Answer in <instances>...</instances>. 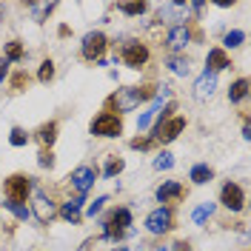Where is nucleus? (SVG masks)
I'll list each match as a JSON object with an SVG mask.
<instances>
[{
  "mask_svg": "<svg viewBox=\"0 0 251 251\" xmlns=\"http://www.w3.org/2000/svg\"><path fill=\"white\" fill-rule=\"evenodd\" d=\"M154 251H169V249H154Z\"/></svg>",
  "mask_w": 251,
  "mask_h": 251,
  "instance_id": "38",
  "label": "nucleus"
},
{
  "mask_svg": "<svg viewBox=\"0 0 251 251\" xmlns=\"http://www.w3.org/2000/svg\"><path fill=\"white\" fill-rule=\"evenodd\" d=\"M83 203H86V200H83V194L75 197V200H69V203H63L60 217L66 220V223H72V226H77V223H80V205H83Z\"/></svg>",
  "mask_w": 251,
  "mask_h": 251,
  "instance_id": "18",
  "label": "nucleus"
},
{
  "mask_svg": "<svg viewBox=\"0 0 251 251\" xmlns=\"http://www.w3.org/2000/svg\"><path fill=\"white\" fill-rule=\"evenodd\" d=\"M69 180H72V186L77 188L80 194H86V191L97 183V169H94V166H77Z\"/></svg>",
  "mask_w": 251,
  "mask_h": 251,
  "instance_id": "11",
  "label": "nucleus"
},
{
  "mask_svg": "<svg viewBox=\"0 0 251 251\" xmlns=\"http://www.w3.org/2000/svg\"><path fill=\"white\" fill-rule=\"evenodd\" d=\"M26 83H29V75H26V72H17L15 77H12V86H15V89H23Z\"/></svg>",
  "mask_w": 251,
  "mask_h": 251,
  "instance_id": "35",
  "label": "nucleus"
},
{
  "mask_svg": "<svg viewBox=\"0 0 251 251\" xmlns=\"http://www.w3.org/2000/svg\"><path fill=\"white\" fill-rule=\"evenodd\" d=\"M246 97H249V80L246 77L234 80V83L228 86V100H231V103H240V100H246Z\"/></svg>",
  "mask_w": 251,
  "mask_h": 251,
  "instance_id": "20",
  "label": "nucleus"
},
{
  "mask_svg": "<svg viewBox=\"0 0 251 251\" xmlns=\"http://www.w3.org/2000/svg\"><path fill=\"white\" fill-rule=\"evenodd\" d=\"M172 166H174V154H172V151L157 154V160H154V169H157V172H166V169H172Z\"/></svg>",
  "mask_w": 251,
  "mask_h": 251,
  "instance_id": "28",
  "label": "nucleus"
},
{
  "mask_svg": "<svg viewBox=\"0 0 251 251\" xmlns=\"http://www.w3.org/2000/svg\"><path fill=\"white\" fill-rule=\"evenodd\" d=\"M3 208H9L17 220H29V208H26L23 203H9V200H6V203H3Z\"/></svg>",
  "mask_w": 251,
  "mask_h": 251,
  "instance_id": "30",
  "label": "nucleus"
},
{
  "mask_svg": "<svg viewBox=\"0 0 251 251\" xmlns=\"http://www.w3.org/2000/svg\"><path fill=\"white\" fill-rule=\"evenodd\" d=\"M23 54H26V51H23V46H20V40H12V43L6 46V60L9 63H20Z\"/></svg>",
  "mask_w": 251,
  "mask_h": 251,
  "instance_id": "26",
  "label": "nucleus"
},
{
  "mask_svg": "<svg viewBox=\"0 0 251 251\" xmlns=\"http://www.w3.org/2000/svg\"><path fill=\"white\" fill-rule=\"evenodd\" d=\"M183 194H186V188L177 180H166L157 188V203H177V200H183Z\"/></svg>",
  "mask_w": 251,
  "mask_h": 251,
  "instance_id": "12",
  "label": "nucleus"
},
{
  "mask_svg": "<svg viewBox=\"0 0 251 251\" xmlns=\"http://www.w3.org/2000/svg\"><path fill=\"white\" fill-rule=\"evenodd\" d=\"M169 94H172V89H169V86H163V92H160V94L154 97L151 109H149V111H143V114H140V120H137V128H140V131H143V128H149V126H151V117H154L157 111H160V106H163V100H166Z\"/></svg>",
  "mask_w": 251,
  "mask_h": 251,
  "instance_id": "16",
  "label": "nucleus"
},
{
  "mask_svg": "<svg viewBox=\"0 0 251 251\" xmlns=\"http://www.w3.org/2000/svg\"><path fill=\"white\" fill-rule=\"evenodd\" d=\"M231 60H228V54L223 51V49H208V57H205V72H211V75H217L223 69H228Z\"/></svg>",
  "mask_w": 251,
  "mask_h": 251,
  "instance_id": "15",
  "label": "nucleus"
},
{
  "mask_svg": "<svg viewBox=\"0 0 251 251\" xmlns=\"http://www.w3.org/2000/svg\"><path fill=\"white\" fill-rule=\"evenodd\" d=\"M172 223H174L172 208H169V205H160V208H154V211L146 217V231L160 237V234H166V231H172Z\"/></svg>",
  "mask_w": 251,
  "mask_h": 251,
  "instance_id": "5",
  "label": "nucleus"
},
{
  "mask_svg": "<svg viewBox=\"0 0 251 251\" xmlns=\"http://www.w3.org/2000/svg\"><path fill=\"white\" fill-rule=\"evenodd\" d=\"M154 97V86H126L111 97L109 103L117 106V111H134L143 100H151Z\"/></svg>",
  "mask_w": 251,
  "mask_h": 251,
  "instance_id": "1",
  "label": "nucleus"
},
{
  "mask_svg": "<svg viewBox=\"0 0 251 251\" xmlns=\"http://www.w3.org/2000/svg\"><path fill=\"white\" fill-rule=\"evenodd\" d=\"M31 188H34V180H31V177H26V174H12V177H6V183H3V194H6L9 203H26V197L31 194Z\"/></svg>",
  "mask_w": 251,
  "mask_h": 251,
  "instance_id": "2",
  "label": "nucleus"
},
{
  "mask_svg": "<svg viewBox=\"0 0 251 251\" xmlns=\"http://www.w3.org/2000/svg\"><path fill=\"white\" fill-rule=\"evenodd\" d=\"M89 128H92L94 137H117V134H123V120H120V114L103 111V114H97L92 120Z\"/></svg>",
  "mask_w": 251,
  "mask_h": 251,
  "instance_id": "4",
  "label": "nucleus"
},
{
  "mask_svg": "<svg viewBox=\"0 0 251 251\" xmlns=\"http://www.w3.org/2000/svg\"><path fill=\"white\" fill-rule=\"evenodd\" d=\"M183 3H166V6H160V23H172V29L174 26H183V23H177V20H183Z\"/></svg>",
  "mask_w": 251,
  "mask_h": 251,
  "instance_id": "17",
  "label": "nucleus"
},
{
  "mask_svg": "<svg viewBox=\"0 0 251 251\" xmlns=\"http://www.w3.org/2000/svg\"><path fill=\"white\" fill-rule=\"evenodd\" d=\"M214 89H217V75L203 72V75L197 77V83H194V97H197V100H208V97L214 94Z\"/></svg>",
  "mask_w": 251,
  "mask_h": 251,
  "instance_id": "14",
  "label": "nucleus"
},
{
  "mask_svg": "<svg viewBox=\"0 0 251 251\" xmlns=\"http://www.w3.org/2000/svg\"><path fill=\"white\" fill-rule=\"evenodd\" d=\"M188 40H191V29L188 26H174L166 34V46L172 49V51H183L188 46Z\"/></svg>",
  "mask_w": 251,
  "mask_h": 251,
  "instance_id": "13",
  "label": "nucleus"
},
{
  "mask_svg": "<svg viewBox=\"0 0 251 251\" xmlns=\"http://www.w3.org/2000/svg\"><path fill=\"white\" fill-rule=\"evenodd\" d=\"M106 46H109V37H106L103 31H89V34L83 37L80 51H83V57H86V60H103Z\"/></svg>",
  "mask_w": 251,
  "mask_h": 251,
  "instance_id": "7",
  "label": "nucleus"
},
{
  "mask_svg": "<svg viewBox=\"0 0 251 251\" xmlns=\"http://www.w3.org/2000/svg\"><path fill=\"white\" fill-rule=\"evenodd\" d=\"M29 12L34 17V23H43L51 12H54V3H29Z\"/></svg>",
  "mask_w": 251,
  "mask_h": 251,
  "instance_id": "23",
  "label": "nucleus"
},
{
  "mask_svg": "<svg viewBox=\"0 0 251 251\" xmlns=\"http://www.w3.org/2000/svg\"><path fill=\"white\" fill-rule=\"evenodd\" d=\"M120 60L128 66V69H143L149 63V46L140 43V40H131L120 49Z\"/></svg>",
  "mask_w": 251,
  "mask_h": 251,
  "instance_id": "6",
  "label": "nucleus"
},
{
  "mask_svg": "<svg viewBox=\"0 0 251 251\" xmlns=\"http://www.w3.org/2000/svg\"><path fill=\"white\" fill-rule=\"evenodd\" d=\"M37 140L43 143V146H51V143L57 140V123L51 120V123H43L37 128Z\"/></svg>",
  "mask_w": 251,
  "mask_h": 251,
  "instance_id": "22",
  "label": "nucleus"
},
{
  "mask_svg": "<svg viewBox=\"0 0 251 251\" xmlns=\"http://www.w3.org/2000/svg\"><path fill=\"white\" fill-rule=\"evenodd\" d=\"M186 128V117H169V120H160V123L154 126V140L160 143H172L180 137V131Z\"/></svg>",
  "mask_w": 251,
  "mask_h": 251,
  "instance_id": "8",
  "label": "nucleus"
},
{
  "mask_svg": "<svg viewBox=\"0 0 251 251\" xmlns=\"http://www.w3.org/2000/svg\"><path fill=\"white\" fill-rule=\"evenodd\" d=\"M120 251H128V249H120Z\"/></svg>",
  "mask_w": 251,
  "mask_h": 251,
  "instance_id": "39",
  "label": "nucleus"
},
{
  "mask_svg": "<svg viewBox=\"0 0 251 251\" xmlns=\"http://www.w3.org/2000/svg\"><path fill=\"white\" fill-rule=\"evenodd\" d=\"M117 9H120V12H123V15H143V12H146V3H120V6H117Z\"/></svg>",
  "mask_w": 251,
  "mask_h": 251,
  "instance_id": "31",
  "label": "nucleus"
},
{
  "mask_svg": "<svg viewBox=\"0 0 251 251\" xmlns=\"http://www.w3.org/2000/svg\"><path fill=\"white\" fill-rule=\"evenodd\" d=\"M6 75H9V60L3 57V60H0V80H6Z\"/></svg>",
  "mask_w": 251,
  "mask_h": 251,
  "instance_id": "37",
  "label": "nucleus"
},
{
  "mask_svg": "<svg viewBox=\"0 0 251 251\" xmlns=\"http://www.w3.org/2000/svg\"><path fill=\"white\" fill-rule=\"evenodd\" d=\"M126 169V163L120 157H109L106 160V169H103V177H114V174H120Z\"/></svg>",
  "mask_w": 251,
  "mask_h": 251,
  "instance_id": "27",
  "label": "nucleus"
},
{
  "mask_svg": "<svg viewBox=\"0 0 251 251\" xmlns=\"http://www.w3.org/2000/svg\"><path fill=\"white\" fill-rule=\"evenodd\" d=\"M37 163H40L43 169H51V166H54V154H51L49 149H43V151L37 154Z\"/></svg>",
  "mask_w": 251,
  "mask_h": 251,
  "instance_id": "34",
  "label": "nucleus"
},
{
  "mask_svg": "<svg viewBox=\"0 0 251 251\" xmlns=\"http://www.w3.org/2000/svg\"><path fill=\"white\" fill-rule=\"evenodd\" d=\"M211 214H214V203L208 200V203H200L197 208H194V211H191V220H194L197 226H203V223L211 217Z\"/></svg>",
  "mask_w": 251,
  "mask_h": 251,
  "instance_id": "24",
  "label": "nucleus"
},
{
  "mask_svg": "<svg viewBox=\"0 0 251 251\" xmlns=\"http://www.w3.org/2000/svg\"><path fill=\"white\" fill-rule=\"evenodd\" d=\"M220 203L226 205V208H231V211H243V205H246V191L240 183H226L223 191H220Z\"/></svg>",
  "mask_w": 251,
  "mask_h": 251,
  "instance_id": "10",
  "label": "nucleus"
},
{
  "mask_svg": "<svg viewBox=\"0 0 251 251\" xmlns=\"http://www.w3.org/2000/svg\"><path fill=\"white\" fill-rule=\"evenodd\" d=\"M31 208H34V217L40 220V223H51L54 214H57L54 203L46 197V191H40V188H31Z\"/></svg>",
  "mask_w": 251,
  "mask_h": 251,
  "instance_id": "9",
  "label": "nucleus"
},
{
  "mask_svg": "<svg viewBox=\"0 0 251 251\" xmlns=\"http://www.w3.org/2000/svg\"><path fill=\"white\" fill-rule=\"evenodd\" d=\"M51 77H54V63L43 60V63H40V72H37V80H40V83H49Z\"/></svg>",
  "mask_w": 251,
  "mask_h": 251,
  "instance_id": "29",
  "label": "nucleus"
},
{
  "mask_svg": "<svg viewBox=\"0 0 251 251\" xmlns=\"http://www.w3.org/2000/svg\"><path fill=\"white\" fill-rule=\"evenodd\" d=\"M109 203V197H97V200H94V203H89V208H86V214H89V217H94V214H100V211H103V205Z\"/></svg>",
  "mask_w": 251,
  "mask_h": 251,
  "instance_id": "33",
  "label": "nucleus"
},
{
  "mask_svg": "<svg viewBox=\"0 0 251 251\" xmlns=\"http://www.w3.org/2000/svg\"><path fill=\"white\" fill-rule=\"evenodd\" d=\"M211 177H214V172H211L205 163H197V166H191V172H188V180H191L194 186H205V183H211Z\"/></svg>",
  "mask_w": 251,
  "mask_h": 251,
  "instance_id": "19",
  "label": "nucleus"
},
{
  "mask_svg": "<svg viewBox=\"0 0 251 251\" xmlns=\"http://www.w3.org/2000/svg\"><path fill=\"white\" fill-rule=\"evenodd\" d=\"M131 226V211L128 208H114L109 217L103 220V237L106 240H120Z\"/></svg>",
  "mask_w": 251,
  "mask_h": 251,
  "instance_id": "3",
  "label": "nucleus"
},
{
  "mask_svg": "<svg viewBox=\"0 0 251 251\" xmlns=\"http://www.w3.org/2000/svg\"><path fill=\"white\" fill-rule=\"evenodd\" d=\"M166 66L172 69V75H177V77H188V72H191L188 60L186 57H180V54H172V57L166 60Z\"/></svg>",
  "mask_w": 251,
  "mask_h": 251,
  "instance_id": "21",
  "label": "nucleus"
},
{
  "mask_svg": "<svg viewBox=\"0 0 251 251\" xmlns=\"http://www.w3.org/2000/svg\"><path fill=\"white\" fill-rule=\"evenodd\" d=\"M9 143H12V146H26V143H29V134H26L23 128H12V134H9Z\"/></svg>",
  "mask_w": 251,
  "mask_h": 251,
  "instance_id": "32",
  "label": "nucleus"
},
{
  "mask_svg": "<svg viewBox=\"0 0 251 251\" xmlns=\"http://www.w3.org/2000/svg\"><path fill=\"white\" fill-rule=\"evenodd\" d=\"M151 143H154V140H143V137H137V140H131V149H140V151H146V149H151Z\"/></svg>",
  "mask_w": 251,
  "mask_h": 251,
  "instance_id": "36",
  "label": "nucleus"
},
{
  "mask_svg": "<svg viewBox=\"0 0 251 251\" xmlns=\"http://www.w3.org/2000/svg\"><path fill=\"white\" fill-rule=\"evenodd\" d=\"M243 40H246V31L234 29V31H228V34L223 37V46L226 49H237V46H243ZM226 49H223V51H226Z\"/></svg>",
  "mask_w": 251,
  "mask_h": 251,
  "instance_id": "25",
  "label": "nucleus"
}]
</instances>
